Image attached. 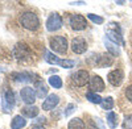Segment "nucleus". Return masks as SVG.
<instances>
[{
	"instance_id": "1",
	"label": "nucleus",
	"mask_w": 132,
	"mask_h": 129,
	"mask_svg": "<svg viewBox=\"0 0 132 129\" xmlns=\"http://www.w3.org/2000/svg\"><path fill=\"white\" fill-rule=\"evenodd\" d=\"M20 24H21L23 28H25L28 30H36L40 26V20H38L36 13L25 12V13L21 15V17H20Z\"/></svg>"
},
{
	"instance_id": "2",
	"label": "nucleus",
	"mask_w": 132,
	"mask_h": 129,
	"mask_svg": "<svg viewBox=\"0 0 132 129\" xmlns=\"http://www.w3.org/2000/svg\"><path fill=\"white\" fill-rule=\"evenodd\" d=\"M50 49L58 54H65L68 50V40L63 36H54L50 38Z\"/></svg>"
},
{
	"instance_id": "3",
	"label": "nucleus",
	"mask_w": 132,
	"mask_h": 129,
	"mask_svg": "<svg viewBox=\"0 0 132 129\" xmlns=\"http://www.w3.org/2000/svg\"><path fill=\"white\" fill-rule=\"evenodd\" d=\"M2 107H3V111L5 113H8V112H11L13 109V107H15V94L11 90L4 91L3 98H2Z\"/></svg>"
},
{
	"instance_id": "4",
	"label": "nucleus",
	"mask_w": 132,
	"mask_h": 129,
	"mask_svg": "<svg viewBox=\"0 0 132 129\" xmlns=\"http://www.w3.org/2000/svg\"><path fill=\"white\" fill-rule=\"evenodd\" d=\"M12 53H13V57L16 59H19V61H24V59L30 57V49L25 44H17L13 48Z\"/></svg>"
},
{
	"instance_id": "5",
	"label": "nucleus",
	"mask_w": 132,
	"mask_h": 129,
	"mask_svg": "<svg viewBox=\"0 0 132 129\" xmlns=\"http://www.w3.org/2000/svg\"><path fill=\"white\" fill-rule=\"evenodd\" d=\"M62 23H63V21H62V17H61L60 15L52 13V15L48 17V20H46V29H48L49 32H56V30L61 29Z\"/></svg>"
},
{
	"instance_id": "6",
	"label": "nucleus",
	"mask_w": 132,
	"mask_h": 129,
	"mask_svg": "<svg viewBox=\"0 0 132 129\" xmlns=\"http://www.w3.org/2000/svg\"><path fill=\"white\" fill-rule=\"evenodd\" d=\"M90 82V75L86 70H79L73 75V83L77 87H83L85 84Z\"/></svg>"
},
{
	"instance_id": "7",
	"label": "nucleus",
	"mask_w": 132,
	"mask_h": 129,
	"mask_svg": "<svg viewBox=\"0 0 132 129\" xmlns=\"http://www.w3.org/2000/svg\"><path fill=\"white\" fill-rule=\"evenodd\" d=\"M69 23H70L71 29L74 30H83L87 26V21L82 15H73L69 20Z\"/></svg>"
},
{
	"instance_id": "8",
	"label": "nucleus",
	"mask_w": 132,
	"mask_h": 129,
	"mask_svg": "<svg viewBox=\"0 0 132 129\" xmlns=\"http://www.w3.org/2000/svg\"><path fill=\"white\" fill-rule=\"evenodd\" d=\"M20 96H21V100H23L25 104L32 105L33 103H35L37 95H36L35 88H32V87H24L23 90L20 91Z\"/></svg>"
},
{
	"instance_id": "9",
	"label": "nucleus",
	"mask_w": 132,
	"mask_h": 129,
	"mask_svg": "<svg viewBox=\"0 0 132 129\" xmlns=\"http://www.w3.org/2000/svg\"><path fill=\"white\" fill-rule=\"evenodd\" d=\"M123 78H124V74H123L122 70H119V69L110 71L108 75H107V80H108V83H110V84H112L114 87H118V86L122 84Z\"/></svg>"
},
{
	"instance_id": "10",
	"label": "nucleus",
	"mask_w": 132,
	"mask_h": 129,
	"mask_svg": "<svg viewBox=\"0 0 132 129\" xmlns=\"http://www.w3.org/2000/svg\"><path fill=\"white\" fill-rule=\"evenodd\" d=\"M71 50L75 54H83L87 50V42L82 37H77L71 41Z\"/></svg>"
},
{
	"instance_id": "11",
	"label": "nucleus",
	"mask_w": 132,
	"mask_h": 129,
	"mask_svg": "<svg viewBox=\"0 0 132 129\" xmlns=\"http://www.w3.org/2000/svg\"><path fill=\"white\" fill-rule=\"evenodd\" d=\"M89 87L91 90V92H101L104 90V82L103 79L99 77V75H94V77L90 78V82H89Z\"/></svg>"
},
{
	"instance_id": "12",
	"label": "nucleus",
	"mask_w": 132,
	"mask_h": 129,
	"mask_svg": "<svg viewBox=\"0 0 132 129\" xmlns=\"http://www.w3.org/2000/svg\"><path fill=\"white\" fill-rule=\"evenodd\" d=\"M107 38L110 40V41H112L114 44H120L122 46H124V40H123V37H122V32H120V28L119 26H116V29L115 30H112V29H108L107 30Z\"/></svg>"
},
{
	"instance_id": "13",
	"label": "nucleus",
	"mask_w": 132,
	"mask_h": 129,
	"mask_svg": "<svg viewBox=\"0 0 132 129\" xmlns=\"http://www.w3.org/2000/svg\"><path fill=\"white\" fill-rule=\"evenodd\" d=\"M58 103H60L58 95L52 94V95L48 96L45 100H44V103H42V109H45V111H52V109H54V108H56V107L58 105Z\"/></svg>"
},
{
	"instance_id": "14",
	"label": "nucleus",
	"mask_w": 132,
	"mask_h": 129,
	"mask_svg": "<svg viewBox=\"0 0 132 129\" xmlns=\"http://www.w3.org/2000/svg\"><path fill=\"white\" fill-rule=\"evenodd\" d=\"M38 108L36 105H27L24 107V108H21V113H23L25 117H28V119H32V117H36L38 115Z\"/></svg>"
},
{
	"instance_id": "15",
	"label": "nucleus",
	"mask_w": 132,
	"mask_h": 129,
	"mask_svg": "<svg viewBox=\"0 0 132 129\" xmlns=\"http://www.w3.org/2000/svg\"><path fill=\"white\" fill-rule=\"evenodd\" d=\"M104 45H106L107 50L110 51L111 56H114V57H119L120 56V49L118 48L116 44H114L112 41H110L108 38H104Z\"/></svg>"
},
{
	"instance_id": "16",
	"label": "nucleus",
	"mask_w": 132,
	"mask_h": 129,
	"mask_svg": "<svg viewBox=\"0 0 132 129\" xmlns=\"http://www.w3.org/2000/svg\"><path fill=\"white\" fill-rule=\"evenodd\" d=\"M25 125H27V120L21 115L15 116L12 123H11V128H12V129H21V128H24Z\"/></svg>"
},
{
	"instance_id": "17",
	"label": "nucleus",
	"mask_w": 132,
	"mask_h": 129,
	"mask_svg": "<svg viewBox=\"0 0 132 129\" xmlns=\"http://www.w3.org/2000/svg\"><path fill=\"white\" fill-rule=\"evenodd\" d=\"M36 95H37V98H40V99H44L48 95V87L41 80H38L36 83Z\"/></svg>"
},
{
	"instance_id": "18",
	"label": "nucleus",
	"mask_w": 132,
	"mask_h": 129,
	"mask_svg": "<svg viewBox=\"0 0 132 129\" xmlns=\"http://www.w3.org/2000/svg\"><path fill=\"white\" fill-rule=\"evenodd\" d=\"M106 121H107V125H108L110 128L115 129V128L118 126V115H116L115 112H112V111H110L108 115H107Z\"/></svg>"
},
{
	"instance_id": "19",
	"label": "nucleus",
	"mask_w": 132,
	"mask_h": 129,
	"mask_svg": "<svg viewBox=\"0 0 132 129\" xmlns=\"http://www.w3.org/2000/svg\"><path fill=\"white\" fill-rule=\"evenodd\" d=\"M68 129H86V126H85V123H83L81 119L75 117V119H71V120L69 121Z\"/></svg>"
},
{
	"instance_id": "20",
	"label": "nucleus",
	"mask_w": 132,
	"mask_h": 129,
	"mask_svg": "<svg viewBox=\"0 0 132 129\" xmlns=\"http://www.w3.org/2000/svg\"><path fill=\"white\" fill-rule=\"evenodd\" d=\"M112 62H114V56H111V54H104V56H102V57H99L98 64H99V66H111Z\"/></svg>"
},
{
	"instance_id": "21",
	"label": "nucleus",
	"mask_w": 132,
	"mask_h": 129,
	"mask_svg": "<svg viewBox=\"0 0 132 129\" xmlns=\"http://www.w3.org/2000/svg\"><path fill=\"white\" fill-rule=\"evenodd\" d=\"M86 98H87V100H89L90 103H94V104H102V100H103L98 94L91 92V91H89L86 94Z\"/></svg>"
},
{
	"instance_id": "22",
	"label": "nucleus",
	"mask_w": 132,
	"mask_h": 129,
	"mask_svg": "<svg viewBox=\"0 0 132 129\" xmlns=\"http://www.w3.org/2000/svg\"><path fill=\"white\" fill-rule=\"evenodd\" d=\"M48 82L53 88H61L62 87V79L58 77V75H52Z\"/></svg>"
},
{
	"instance_id": "23",
	"label": "nucleus",
	"mask_w": 132,
	"mask_h": 129,
	"mask_svg": "<svg viewBox=\"0 0 132 129\" xmlns=\"http://www.w3.org/2000/svg\"><path fill=\"white\" fill-rule=\"evenodd\" d=\"M45 61H46L48 63H50V64H58V63H60L58 57H56V56H54L52 51H49V50H45Z\"/></svg>"
},
{
	"instance_id": "24",
	"label": "nucleus",
	"mask_w": 132,
	"mask_h": 129,
	"mask_svg": "<svg viewBox=\"0 0 132 129\" xmlns=\"http://www.w3.org/2000/svg\"><path fill=\"white\" fill-rule=\"evenodd\" d=\"M102 108L106 109V111H110V109L114 108V99L111 96H107V98H104L102 100Z\"/></svg>"
},
{
	"instance_id": "25",
	"label": "nucleus",
	"mask_w": 132,
	"mask_h": 129,
	"mask_svg": "<svg viewBox=\"0 0 132 129\" xmlns=\"http://www.w3.org/2000/svg\"><path fill=\"white\" fill-rule=\"evenodd\" d=\"M13 77H16V78H15L16 82H21V83H27V82L30 80L29 74H27V72H15Z\"/></svg>"
},
{
	"instance_id": "26",
	"label": "nucleus",
	"mask_w": 132,
	"mask_h": 129,
	"mask_svg": "<svg viewBox=\"0 0 132 129\" xmlns=\"http://www.w3.org/2000/svg\"><path fill=\"white\" fill-rule=\"evenodd\" d=\"M58 64H60L61 67H63V69H71V67H74L75 62L71 61V59H60V63Z\"/></svg>"
},
{
	"instance_id": "27",
	"label": "nucleus",
	"mask_w": 132,
	"mask_h": 129,
	"mask_svg": "<svg viewBox=\"0 0 132 129\" xmlns=\"http://www.w3.org/2000/svg\"><path fill=\"white\" fill-rule=\"evenodd\" d=\"M123 129H132V115H127L122 124Z\"/></svg>"
},
{
	"instance_id": "28",
	"label": "nucleus",
	"mask_w": 132,
	"mask_h": 129,
	"mask_svg": "<svg viewBox=\"0 0 132 129\" xmlns=\"http://www.w3.org/2000/svg\"><path fill=\"white\" fill-rule=\"evenodd\" d=\"M87 17H89L93 23H95V24H102V23H103V17L96 16V15H94V13H89V15H87Z\"/></svg>"
},
{
	"instance_id": "29",
	"label": "nucleus",
	"mask_w": 132,
	"mask_h": 129,
	"mask_svg": "<svg viewBox=\"0 0 132 129\" xmlns=\"http://www.w3.org/2000/svg\"><path fill=\"white\" fill-rule=\"evenodd\" d=\"M73 111H75V105L74 104H69L68 108H66V111H65V116H70V113Z\"/></svg>"
},
{
	"instance_id": "30",
	"label": "nucleus",
	"mask_w": 132,
	"mask_h": 129,
	"mask_svg": "<svg viewBox=\"0 0 132 129\" xmlns=\"http://www.w3.org/2000/svg\"><path fill=\"white\" fill-rule=\"evenodd\" d=\"M126 98L128 99V102L132 103V86H129V87L126 90Z\"/></svg>"
},
{
	"instance_id": "31",
	"label": "nucleus",
	"mask_w": 132,
	"mask_h": 129,
	"mask_svg": "<svg viewBox=\"0 0 132 129\" xmlns=\"http://www.w3.org/2000/svg\"><path fill=\"white\" fill-rule=\"evenodd\" d=\"M33 123H35L36 125H37V124H41V123H45V117H38V119H36Z\"/></svg>"
},
{
	"instance_id": "32",
	"label": "nucleus",
	"mask_w": 132,
	"mask_h": 129,
	"mask_svg": "<svg viewBox=\"0 0 132 129\" xmlns=\"http://www.w3.org/2000/svg\"><path fill=\"white\" fill-rule=\"evenodd\" d=\"M70 4H77V5H81V4H85V2H73Z\"/></svg>"
},
{
	"instance_id": "33",
	"label": "nucleus",
	"mask_w": 132,
	"mask_h": 129,
	"mask_svg": "<svg viewBox=\"0 0 132 129\" xmlns=\"http://www.w3.org/2000/svg\"><path fill=\"white\" fill-rule=\"evenodd\" d=\"M89 129H98L96 126H94V123H90V125H89Z\"/></svg>"
},
{
	"instance_id": "34",
	"label": "nucleus",
	"mask_w": 132,
	"mask_h": 129,
	"mask_svg": "<svg viewBox=\"0 0 132 129\" xmlns=\"http://www.w3.org/2000/svg\"><path fill=\"white\" fill-rule=\"evenodd\" d=\"M32 129H44V128H42L41 125H35V126H33Z\"/></svg>"
}]
</instances>
